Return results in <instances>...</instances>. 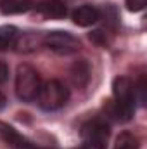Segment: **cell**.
Returning <instances> with one entry per match:
<instances>
[{
    "mask_svg": "<svg viewBox=\"0 0 147 149\" xmlns=\"http://www.w3.org/2000/svg\"><path fill=\"white\" fill-rule=\"evenodd\" d=\"M112 92L116 99L114 114L121 121H128L135 111V87L128 76H118L112 83Z\"/></svg>",
    "mask_w": 147,
    "mask_h": 149,
    "instance_id": "6da1fadb",
    "label": "cell"
},
{
    "mask_svg": "<svg viewBox=\"0 0 147 149\" xmlns=\"http://www.w3.org/2000/svg\"><path fill=\"white\" fill-rule=\"evenodd\" d=\"M68 97H69V92L59 80H49L42 83L37 95L40 108L45 111H55L62 108L68 102Z\"/></svg>",
    "mask_w": 147,
    "mask_h": 149,
    "instance_id": "7a4b0ae2",
    "label": "cell"
},
{
    "mask_svg": "<svg viewBox=\"0 0 147 149\" xmlns=\"http://www.w3.org/2000/svg\"><path fill=\"white\" fill-rule=\"evenodd\" d=\"M42 83H40V76L35 68H31L30 64H21L17 68L16 73V94L21 101L24 102H31L35 101L38 95Z\"/></svg>",
    "mask_w": 147,
    "mask_h": 149,
    "instance_id": "3957f363",
    "label": "cell"
},
{
    "mask_svg": "<svg viewBox=\"0 0 147 149\" xmlns=\"http://www.w3.org/2000/svg\"><path fill=\"white\" fill-rule=\"evenodd\" d=\"M43 43L50 49V50H54V52H57V54H62V56H68V54H74V52H78L80 50V47H81V43H80V40L71 35L69 31H49V33H45V37H43Z\"/></svg>",
    "mask_w": 147,
    "mask_h": 149,
    "instance_id": "277c9868",
    "label": "cell"
},
{
    "mask_svg": "<svg viewBox=\"0 0 147 149\" xmlns=\"http://www.w3.org/2000/svg\"><path fill=\"white\" fill-rule=\"evenodd\" d=\"M83 139L92 149H106L109 139V127L104 121H90L83 127Z\"/></svg>",
    "mask_w": 147,
    "mask_h": 149,
    "instance_id": "5b68a950",
    "label": "cell"
},
{
    "mask_svg": "<svg viewBox=\"0 0 147 149\" xmlns=\"http://www.w3.org/2000/svg\"><path fill=\"white\" fill-rule=\"evenodd\" d=\"M0 135L9 146H12L16 149H42L38 146H35V144H31L30 141H26L21 134H17L12 127H9L5 123H0Z\"/></svg>",
    "mask_w": 147,
    "mask_h": 149,
    "instance_id": "8992f818",
    "label": "cell"
},
{
    "mask_svg": "<svg viewBox=\"0 0 147 149\" xmlns=\"http://www.w3.org/2000/svg\"><path fill=\"white\" fill-rule=\"evenodd\" d=\"M99 17H101V12H99L94 5H81V7H78L73 12L74 24L83 26V28L95 24V23L99 21Z\"/></svg>",
    "mask_w": 147,
    "mask_h": 149,
    "instance_id": "52a82bcc",
    "label": "cell"
},
{
    "mask_svg": "<svg viewBox=\"0 0 147 149\" xmlns=\"http://www.w3.org/2000/svg\"><path fill=\"white\" fill-rule=\"evenodd\" d=\"M17 38H19V33L16 26H10V24L0 26V50H9L14 45H17Z\"/></svg>",
    "mask_w": 147,
    "mask_h": 149,
    "instance_id": "ba28073f",
    "label": "cell"
},
{
    "mask_svg": "<svg viewBox=\"0 0 147 149\" xmlns=\"http://www.w3.org/2000/svg\"><path fill=\"white\" fill-rule=\"evenodd\" d=\"M139 148H140V142H139L137 135H133L130 132H123L116 137L114 149H139Z\"/></svg>",
    "mask_w": 147,
    "mask_h": 149,
    "instance_id": "9c48e42d",
    "label": "cell"
},
{
    "mask_svg": "<svg viewBox=\"0 0 147 149\" xmlns=\"http://www.w3.org/2000/svg\"><path fill=\"white\" fill-rule=\"evenodd\" d=\"M40 12L45 14L47 17L59 19V17H64L66 16V7L62 3H59V2H49V3H43L40 7Z\"/></svg>",
    "mask_w": 147,
    "mask_h": 149,
    "instance_id": "30bf717a",
    "label": "cell"
},
{
    "mask_svg": "<svg viewBox=\"0 0 147 149\" xmlns=\"http://www.w3.org/2000/svg\"><path fill=\"white\" fill-rule=\"evenodd\" d=\"M0 7L5 14H14V12L26 10L30 7V3H28V0H3Z\"/></svg>",
    "mask_w": 147,
    "mask_h": 149,
    "instance_id": "8fae6325",
    "label": "cell"
},
{
    "mask_svg": "<svg viewBox=\"0 0 147 149\" xmlns=\"http://www.w3.org/2000/svg\"><path fill=\"white\" fill-rule=\"evenodd\" d=\"M146 5H147V0H126V7L130 10H133V12L142 10Z\"/></svg>",
    "mask_w": 147,
    "mask_h": 149,
    "instance_id": "7c38bea8",
    "label": "cell"
},
{
    "mask_svg": "<svg viewBox=\"0 0 147 149\" xmlns=\"http://www.w3.org/2000/svg\"><path fill=\"white\" fill-rule=\"evenodd\" d=\"M7 78H9V66L3 61H0V83H5Z\"/></svg>",
    "mask_w": 147,
    "mask_h": 149,
    "instance_id": "4fadbf2b",
    "label": "cell"
},
{
    "mask_svg": "<svg viewBox=\"0 0 147 149\" xmlns=\"http://www.w3.org/2000/svg\"><path fill=\"white\" fill-rule=\"evenodd\" d=\"M5 102H7V101H5V95H3V94L0 92V109H2L3 106H5Z\"/></svg>",
    "mask_w": 147,
    "mask_h": 149,
    "instance_id": "5bb4252c",
    "label": "cell"
}]
</instances>
